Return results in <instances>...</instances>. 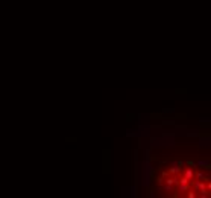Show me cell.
<instances>
[{"label": "cell", "instance_id": "obj_1", "mask_svg": "<svg viewBox=\"0 0 211 198\" xmlns=\"http://www.w3.org/2000/svg\"><path fill=\"white\" fill-rule=\"evenodd\" d=\"M152 184L158 197L205 198L211 191L210 169L195 161H170L156 169Z\"/></svg>", "mask_w": 211, "mask_h": 198}]
</instances>
